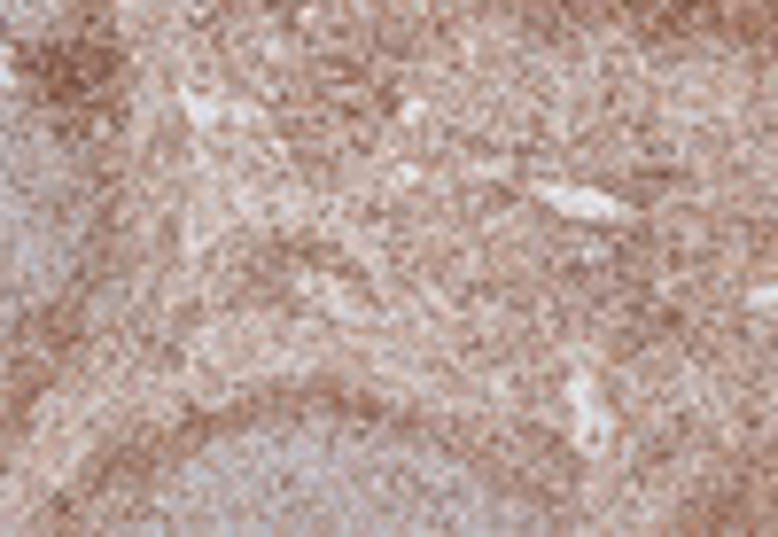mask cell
I'll list each match as a JSON object with an SVG mask.
<instances>
[{"instance_id": "6da1fadb", "label": "cell", "mask_w": 778, "mask_h": 537, "mask_svg": "<svg viewBox=\"0 0 778 537\" xmlns=\"http://www.w3.org/2000/svg\"><path fill=\"white\" fill-rule=\"evenodd\" d=\"M553 203H568V211H615L607 195H584V187H553Z\"/></svg>"}]
</instances>
